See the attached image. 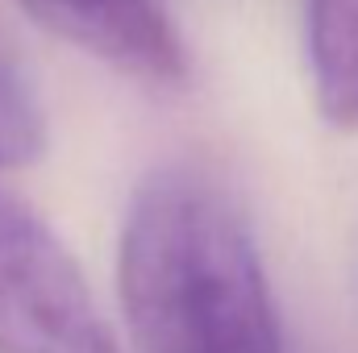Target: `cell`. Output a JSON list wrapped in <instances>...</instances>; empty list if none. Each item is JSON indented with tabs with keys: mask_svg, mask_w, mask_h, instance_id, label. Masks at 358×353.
Wrapping results in <instances>:
<instances>
[{
	"mask_svg": "<svg viewBox=\"0 0 358 353\" xmlns=\"http://www.w3.org/2000/svg\"><path fill=\"white\" fill-rule=\"evenodd\" d=\"M117 278L138 353H283L250 220L204 167L167 163L138 183Z\"/></svg>",
	"mask_w": 358,
	"mask_h": 353,
	"instance_id": "cell-1",
	"label": "cell"
},
{
	"mask_svg": "<svg viewBox=\"0 0 358 353\" xmlns=\"http://www.w3.org/2000/svg\"><path fill=\"white\" fill-rule=\"evenodd\" d=\"M0 353H121L59 233L0 183Z\"/></svg>",
	"mask_w": 358,
	"mask_h": 353,
	"instance_id": "cell-2",
	"label": "cell"
},
{
	"mask_svg": "<svg viewBox=\"0 0 358 353\" xmlns=\"http://www.w3.org/2000/svg\"><path fill=\"white\" fill-rule=\"evenodd\" d=\"M42 29L104 67L150 84L183 88L192 75L187 42L163 0H17Z\"/></svg>",
	"mask_w": 358,
	"mask_h": 353,
	"instance_id": "cell-3",
	"label": "cell"
},
{
	"mask_svg": "<svg viewBox=\"0 0 358 353\" xmlns=\"http://www.w3.org/2000/svg\"><path fill=\"white\" fill-rule=\"evenodd\" d=\"M304 46L321 117L358 129V0H304Z\"/></svg>",
	"mask_w": 358,
	"mask_h": 353,
	"instance_id": "cell-4",
	"label": "cell"
},
{
	"mask_svg": "<svg viewBox=\"0 0 358 353\" xmlns=\"http://www.w3.org/2000/svg\"><path fill=\"white\" fill-rule=\"evenodd\" d=\"M46 150V112L25 63L0 38V171L29 167Z\"/></svg>",
	"mask_w": 358,
	"mask_h": 353,
	"instance_id": "cell-5",
	"label": "cell"
}]
</instances>
